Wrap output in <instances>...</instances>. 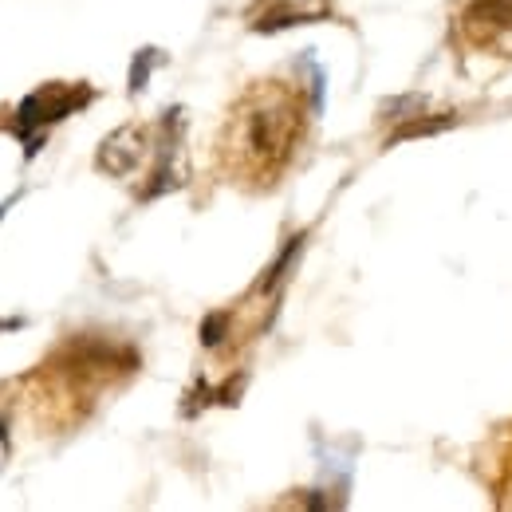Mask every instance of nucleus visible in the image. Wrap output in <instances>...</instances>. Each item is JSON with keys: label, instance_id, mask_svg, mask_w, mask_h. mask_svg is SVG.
Here are the masks:
<instances>
[{"label": "nucleus", "instance_id": "obj_1", "mask_svg": "<svg viewBox=\"0 0 512 512\" xmlns=\"http://www.w3.org/2000/svg\"><path fill=\"white\" fill-rule=\"evenodd\" d=\"M304 123L308 115H304V99L296 87L280 79L256 83L229 115V127L221 138V158L233 182L272 186L296 158Z\"/></svg>", "mask_w": 512, "mask_h": 512}, {"label": "nucleus", "instance_id": "obj_4", "mask_svg": "<svg viewBox=\"0 0 512 512\" xmlns=\"http://www.w3.org/2000/svg\"><path fill=\"white\" fill-rule=\"evenodd\" d=\"M331 12L327 0H264L260 12L253 16V28L272 32V28H288V24H312Z\"/></svg>", "mask_w": 512, "mask_h": 512}, {"label": "nucleus", "instance_id": "obj_2", "mask_svg": "<svg viewBox=\"0 0 512 512\" xmlns=\"http://www.w3.org/2000/svg\"><path fill=\"white\" fill-rule=\"evenodd\" d=\"M87 99H91V91H87V87L48 83V87L32 91V95L20 103V111H16V123H12V130H16V134L28 142V150H32V130L48 127V123L64 119V115H71V111H79Z\"/></svg>", "mask_w": 512, "mask_h": 512}, {"label": "nucleus", "instance_id": "obj_3", "mask_svg": "<svg viewBox=\"0 0 512 512\" xmlns=\"http://www.w3.org/2000/svg\"><path fill=\"white\" fill-rule=\"evenodd\" d=\"M461 36L473 48L512 52V0H469L461 12Z\"/></svg>", "mask_w": 512, "mask_h": 512}]
</instances>
